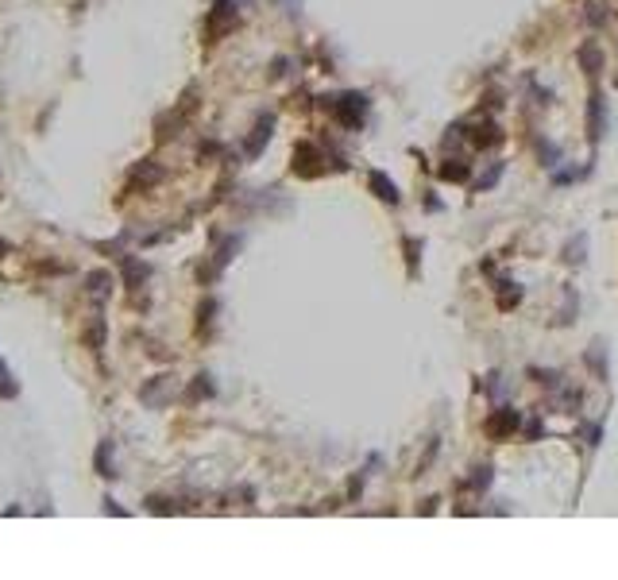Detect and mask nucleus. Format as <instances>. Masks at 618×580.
<instances>
[{
  "label": "nucleus",
  "mask_w": 618,
  "mask_h": 580,
  "mask_svg": "<svg viewBox=\"0 0 618 580\" xmlns=\"http://www.w3.org/2000/svg\"><path fill=\"white\" fill-rule=\"evenodd\" d=\"M325 108H333L344 128H360L367 117V97L363 93H344V97H325Z\"/></svg>",
  "instance_id": "obj_1"
},
{
  "label": "nucleus",
  "mask_w": 618,
  "mask_h": 580,
  "mask_svg": "<svg viewBox=\"0 0 618 580\" xmlns=\"http://www.w3.org/2000/svg\"><path fill=\"white\" fill-rule=\"evenodd\" d=\"M518 410H511V406H502V410H495L487 418V437L491 441H502V437H511L514 430H518Z\"/></svg>",
  "instance_id": "obj_2"
},
{
  "label": "nucleus",
  "mask_w": 618,
  "mask_h": 580,
  "mask_svg": "<svg viewBox=\"0 0 618 580\" xmlns=\"http://www.w3.org/2000/svg\"><path fill=\"white\" fill-rule=\"evenodd\" d=\"M321 151L313 148V143H298L294 148V174H302V178H317L321 174Z\"/></svg>",
  "instance_id": "obj_3"
},
{
  "label": "nucleus",
  "mask_w": 618,
  "mask_h": 580,
  "mask_svg": "<svg viewBox=\"0 0 618 580\" xmlns=\"http://www.w3.org/2000/svg\"><path fill=\"white\" fill-rule=\"evenodd\" d=\"M232 28H236V4L232 0H216L213 16H209V39H220Z\"/></svg>",
  "instance_id": "obj_4"
},
{
  "label": "nucleus",
  "mask_w": 618,
  "mask_h": 580,
  "mask_svg": "<svg viewBox=\"0 0 618 580\" xmlns=\"http://www.w3.org/2000/svg\"><path fill=\"white\" fill-rule=\"evenodd\" d=\"M603 132H607V105H603V93H591V105H588V139L595 143V139H603Z\"/></svg>",
  "instance_id": "obj_5"
},
{
  "label": "nucleus",
  "mask_w": 618,
  "mask_h": 580,
  "mask_svg": "<svg viewBox=\"0 0 618 580\" xmlns=\"http://www.w3.org/2000/svg\"><path fill=\"white\" fill-rule=\"evenodd\" d=\"M468 139L475 148H495V143H502V132H499L495 120H483V124H475V128L468 132Z\"/></svg>",
  "instance_id": "obj_6"
},
{
  "label": "nucleus",
  "mask_w": 618,
  "mask_h": 580,
  "mask_svg": "<svg viewBox=\"0 0 618 580\" xmlns=\"http://www.w3.org/2000/svg\"><path fill=\"white\" fill-rule=\"evenodd\" d=\"M271 128H275V120H271V117H263V120H259L256 136L247 139V155H259V151L267 148V139H271Z\"/></svg>",
  "instance_id": "obj_7"
},
{
  "label": "nucleus",
  "mask_w": 618,
  "mask_h": 580,
  "mask_svg": "<svg viewBox=\"0 0 618 580\" xmlns=\"http://www.w3.org/2000/svg\"><path fill=\"white\" fill-rule=\"evenodd\" d=\"M371 190L383 197L387 206H398V190H394V182H391L387 174H379V170H375V174H371Z\"/></svg>",
  "instance_id": "obj_8"
},
{
  "label": "nucleus",
  "mask_w": 618,
  "mask_h": 580,
  "mask_svg": "<svg viewBox=\"0 0 618 580\" xmlns=\"http://www.w3.org/2000/svg\"><path fill=\"white\" fill-rule=\"evenodd\" d=\"M579 66L588 70V74H599V66H603V54H599L595 43H584V47H579Z\"/></svg>",
  "instance_id": "obj_9"
},
{
  "label": "nucleus",
  "mask_w": 618,
  "mask_h": 580,
  "mask_svg": "<svg viewBox=\"0 0 618 580\" xmlns=\"http://www.w3.org/2000/svg\"><path fill=\"white\" fill-rule=\"evenodd\" d=\"M441 178L444 182H464L468 178V163H441Z\"/></svg>",
  "instance_id": "obj_10"
},
{
  "label": "nucleus",
  "mask_w": 618,
  "mask_h": 580,
  "mask_svg": "<svg viewBox=\"0 0 618 580\" xmlns=\"http://www.w3.org/2000/svg\"><path fill=\"white\" fill-rule=\"evenodd\" d=\"M588 360H591V368L599 364V379H607V352H603V341H599V344H591Z\"/></svg>",
  "instance_id": "obj_11"
},
{
  "label": "nucleus",
  "mask_w": 618,
  "mask_h": 580,
  "mask_svg": "<svg viewBox=\"0 0 618 580\" xmlns=\"http://www.w3.org/2000/svg\"><path fill=\"white\" fill-rule=\"evenodd\" d=\"M89 294H97V298H105V294H108V275H105V271L89 275Z\"/></svg>",
  "instance_id": "obj_12"
},
{
  "label": "nucleus",
  "mask_w": 618,
  "mask_h": 580,
  "mask_svg": "<svg viewBox=\"0 0 618 580\" xmlns=\"http://www.w3.org/2000/svg\"><path fill=\"white\" fill-rule=\"evenodd\" d=\"M518 302H522V290H518V286H514V283H511V290H506V294H502V290H499V306H502V310H514V306H518Z\"/></svg>",
  "instance_id": "obj_13"
},
{
  "label": "nucleus",
  "mask_w": 618,
  "mask_h": 580,
  "mask_svg": "<svg viewBox=\"0 0 618 580\" xmlns=\"http://www.w3.org/2000/svg\"><path fill=\"white\" fill-rule=\"evenodd\" d=\"M499 174H502V163H495V167H491L487 174H483L480 182H475V190H491L495 182H499Z\"/></svg>",
  "instance_id": "obj_14"
},
{
  "label": "nucleus",
  "mask_w": 618,
  "mask_h": 580,
  "mask_svg": "<svg viewBox=\"0 0 618 580\" xmlns=\"http://www.w3.org/2000/svg\"><path fill=\"white\" fill-rule=\"evenodd\" d=\"M418 252H422V240H406V263L418 271Z\"/></svg>",
  "instance_id": "obj_15"
},
{
  "label": "nucleus",
  "mask_w": 618,
  "mask_h": 580,
  "mask_svg": "<svg viewBox=\"0 0 618 580\" xmlns=\"http://www.w3.org/2000/svg\"><path fill=\"white\" fill-rule=\"evenodd\" d=\"M568 263H584V237L568 248Z\"/></svg>",
  "instance_id": "obj_16"
}]
</instances>
